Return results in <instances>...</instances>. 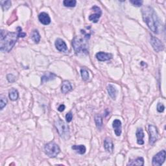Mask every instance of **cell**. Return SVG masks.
Wrapping results in <instances>:
<instances>
[{
  "label": "cell",
  "mask_w": 166,
  "mask_h": 166,
  "mask_svg": "<svg viewBox=\"0 0 166 166\" xmlns=\"http://www.w3.org/2000/svg\"><path fill=\"white\" fill-rule=\"evenodd\" d=\"M142 13L143 20L148 27L154 33L158 34L160 23L154 10L150 6H146L142 9Z\"/></svg>",
  "instance_id": "cell-1"
},
{
  "label": "cell",
  "mask_w": 166,
  "mask_h": 166,
  "mask_svg": "<svg viewBox=\"0 0 166 166\" xmlns=\"http://www.w3.org/2000/svg\"><path fill=\"white\" fill-rule=\"evenodd\" d=\"M18 38L19 37L18 33H5V31L1 30V37H0V49L1 51L6 53L10 52L15 46Z\"/></svg>",
  "instance_id": "cell-2"
},
{
  "label": "cell",
  "mask_w": 166,
  "mask_h": 166,
  "mask_svg": "<svg viewBox=\"0 0 166 166\" xmlns=\"http://www.w3.org/2000/svg\"><path fill=\"white\" fill-rule=\"evenodd\" d=\"M80 36H77L72 40V46L76 54L80 53L88 52V40L90 38V33H86L84 30H81Z\"/></svg>",
  "instance_id": "cell-3"
},
{
  "label": "cell",
  "mask_w": 166,
  "mask_h": 166,
  "mask_svg": "<svg viewBox=\"0 0 166 166\" xmlns=\"http://www.w3.org/2000/svg\"><path fill=\"white\" fill-rule=\"evenodd\" d=\"M55 127L56 129V131L59 135L62 138L67 140L69 137V129L68 125L62 121L61 119H58L55 123Z\"/></svg>",
  "instance_id": "cell-4"
},
{
  "label": "cell",
  "mask_w": 166,
  "mask_h": 166,
  "mask_svg": "<svg viewBox=\"0 0 166 166\" xmlns=\"http://www.w3.org/2000/svg\"><path fill=\"white\" fill-rule=\"evenodd\" d=\"M44 149L45 154L50 158L56 157L61 152V149L58 145L53 142H49L45 145Z\"/></svg>",
  "instance_id": "cell-5"
},
{
  "label": "cell",
  "mask_w": 166,
  "mask_h": 166,
  "mask_svg": "<svg viewBox=\"0 0 166 166\" xmlns=\"http://www.w3.org/2000/svg\"><path fill=\"white\" fill-rule=\"evenodd\" d=\"M165 151L162 150L159 152L153 158L152 164L153 166H160L164 164L165 160Z\"/></svg>",
  "instance_id": "cell-6"
},
{
  "label": "cell",
  "mask_w": 166,
  "mask_h": 166,
  "mask_svg": "<svg viewBox=\"0 0 166 166\" xmlns=\"http://www.w3.org/2000/svg\"><path fill=\"white\" fill-rule=\"evenodd\" d=\"M151 44L154 50L156 52L158 53L164 50V45L162 41L153 35H151Z\"/></svg>",
  "instance_id": "cell-7"
},
{
  "label": "cell",
  "mask_w": 166,
  "mask_h": 166,
  "mask_svg": "<svg viewBox=\"0 0 166 166\" xmlns=\"http://www.w3.org/2000/svg\"><path fill=\"white\" fill-rule=\"evenodd\" d=\"M149 143L153 145L156 142L158 138V132L157 128L154 125H150L149 126Z\"/></svg>",
  "instance_id": "cell-8"
},
{
  "label": "cell",
  "mask_w": 166,
  "mask_h": 166,
  "mask_svg": "<svg viewBox=\"0 0 166 166\" xmlns=\"http://www.w3.org/2000/svg\"><path fill=\"white\" fill-rule=\"evenodd\" d=\"M91 9H92L95 13L91 14V15L89 16V20L94 23H97L99 21V20L102 15L101 9L97 6L92 7Z\"/></svg>",
  "instance_id": "cell-9"
},
{
  "label": "cell",
  "mask_w": 166,
  "mask_h": 166,
  "mask_svg": "<svg viewBox=\"0 0 166 166\" xmlns=\"http://www.w3.org/2000/svg\"><path fill=\"white\" fill-rule=\"evenodd\" d=\"M55 47L58 51L61 52H66L68 51V46L66 42L61 38H57L55 41Z\"/></svg>",
  "instance_id": "cell-10"
},
{
  "label": "cell",
  "mask_w": 166,
  "mask_h": 166,
  "mask_svg": "<svg viewBox=\"0 0 166 166\" xmlns=\"http://www.w3.org/2000/svg\"><path fill=\"white\" fill-rule=\"evenodd\" d=\"M112 127L114 129L116 135L117 136H120L122 132V123L119 119H114L112 123Z\"/></svg>",
  "instance_id": "cell-11"
},
{
  "label": "cell",
  "mask_w": 166,
  "mask_h": 166,
  "mask_svg": "<svg viewBox=\"0 0 166 166\" xmlns=\"http://www.w3.org/2000/svg\"><path fill=\"white\" fill-rule=\"evenodd\" d=\"M95 56L99 61L104 62L110 60L112 58V55L111 53H108L100 51L97 53Z\"/></svg>",
  "instance_id": "cell-12"
},
{
  "label": "cell",
  "mask_w": 166,
  "mask_h": 166,
  "mask_svg": "<svg viewBox=\"0 0 166 166\" xmlns=\"http://www.w3.org/2000/svg\"><path fill=\"white\" fill-rule=\"evenodd\" d=\"M38 20H39L40 22L45 25V26H47V25L50 24L51 23V18L49 17V15L46 12H41L39 15H38Z\"/></svg>",
  "instance_id": "cell-13"
},
{
  "label": "cell",
  "mask_w": 166,
  "mask_h": 166,
  "mask_svg": "<svg viewBox=\"0 0 166 166\" xmlns=\"http://www.w3.org/2000/svg\"><path fill=\"white\" fill-rule=\"evenodd\" d=\"M104 147L108 153H112L113 151H114V144H113L112 141L110 138H109V137L105 138L104 140Z\"/></svg>",
  "instance_id": "cell-14"
},
{
  "label": "cell",
  "mask_w": 166,
  "mask_h": 166,
  "mask_svg": "<svg viewBox=\"0 0 166 166\" xmlns=\"http://www.w3.org/2000/svg\"><path fill=\"white\" fill-rule=\"evenodd\" d=\"M136 136L137 137V143L139 145H143L144 144V141H143V137H144V133L142 128H138L136 130Z\"/></svg>",
  "instance_id": "cell-15"
},
{
  "label": "cell",
  "mask_w": 166,
  "mask_h": 166,
  "mask_svg": "<svg viewBox=\"0 0 166 166\" xmlns=\"http://www.w3.org/2000/svg\"><path fill=\"white\" fill-rule=\"evenodd\" d=\"M72 90V86L71 83H70L68 80H64L62 83V87H61V91L62 94H66L69 91Z\"/></svg>",
  "instance_id": "cell-16"
},
{
  "label": "cell",
  "mask_w": 166,
  "mask_h": 166,
  "mask_svg": "<svg viewBox=\"0 0 166 166\" xmlns=\"http://www.w3.org/2000/svg\"><path fill=\"white\" fill-rule=\"evenodd\" d=\"M107 91L109 95L112 98V99L115 100L116 98V95H117L118 91L114 86H113L112 84H108L107 86Z\"/></svg>",
  "instance_id": "cell-17"
},
{
  "label": "cell",
  "mask_w": 166,
  "mask_h": 166,
  "mask_svg": "<svg viewBox=\"0 0 166 166\" xmlns=\"http://www.w3.org/2000/svg\"><path fill=\"white\" fill-rule=\"evenodd\" d=\"M56 77V75L55 73H45V75H44L41 78V82L43 84L45 82H48L49 80H53Z\"/></svg>",
  "instance_id": "cell-18"
},
{
  "label": "cell",
  "mask_w": 166,
  "mask_h": 166,
  "mask_svg": "<svg viewBox=\"0 0 166 166\" xmlns=\"http://www.w3.org/2000/svg\"><path fill=\"white\" fill-rule=\"evenodd\" d=\"M144 165V159L142 157H138L135 160H130L127 165H138L143 166Z\"/></svg>",
  "instance_id": "cell-19"
},
{
  "label": "cell",
  "mask_w": 166,
  "mask_h": 166,
  "mask_svg": "<svg viewBox=\"0 0 166 166\" xmlns=\"http://www.w3.org/2000/svg\"><path fill=\"white\" fill-rule=\"evenodd\" d=\"M72 149L73 150H75L77 153H78L80 154H84L86 153V147L84 146V145H75V146H73L72 147Z\"/></svg>",
  "instance_id": "cell-20"
},
{
  "label": "cell",
  "mask_w": 166,
  "mask_h": 166,
  "mask_svg": "<svg viewBox=\"0 0 166 166\" xmlns=\"http://www.w3.org/2000/svg\"><path fill=\"white\" fill-rule=\"evenodd\" d=\"M9 96L10 100L15 101L18 99L19 97L18 91L17 90L15 89V88H12V89L9 91Z\"/></svg>",
  "instance_id": "cell-21"
},
{
  "label": "cell",
  "mask_w": 166,
  "mask_h": 166,
  "mask_svg": "<svg viewBox=\"0 0 166 166\" xmlns=\"http://www.w3.org/2000/svg\"><path fill=\"white\" fill-rule=\"evenodd\" d=\"M31 38L36 44L39 43L40 40V35L37 30H34L32 32L31 34Z\"/></svg>",
  "instance_id": "cell-22"
},
{
  "label": "cell",
  "mask_w": 166,
  "mask_h": 166,
  "mask_svg": "<svg viewBox=\"0 0 166 166\" xmlns=\"http://www.w3.org/2000/svg\"><path fill=\"white\" fill-rule=\"evenodd\" d=\"M95 122L98 129H101L103 127V118L100 115H96L95 116Z\"/></svg>",
  "instance_id": "cell-23"
},
{
  "label": "cell",
  "mask_w": 166,
  "mask_h": 166,
  "mask_svg": "<svg viewBox=\"0 0 166 166\" xmlns=\"http://www.w3.org/2000/svg\"><path fill=\"white\" fill-rule=\"evenodd\" d=\"M80 75H81V77H82L83 80H88V79H89V77H90L89 73H88V71L86 68H81Z\"/></svg>",
  "instance_id": "cell-24"
},
{
  "label": "cell",
  "mask_w": 166,
  "mask_h": 166,
  "mask_svg": "<svg viewBox=\"0 0 166 166\" xmlns=\"http://www.w3.org/2000/svg\"><path fill=\"white\" fill-rule=\"evenodd\" d=\"M63 4L66 7H74L77 4V1L75 0H64Z\"/></svg>",
  "instance_id": "cell-25"
},
{
  "label": "cell",
  "mask_w": 166,
  "mask_h": 166,
  "mask_svg": "<svg viewBox=\"0 0 166 166\" xmlns=\"http://www.w3.org/2000/svg\"><path fill=\"white\" fill-rule=\"evenodd\" d=\"M0 3H1L2 9L4 11L9 10L10 7H11V1H1Z\"/></svg>",
  "instance_id": "cell-26"
},
{
  "label": "cell",
  "mask_w": 166,
  "mask_h": 166,
  "mask_svg": "<svg viewBox=\"0 0 166 166\" xmlns=\"http://www.w3.org/2000/svg\"><path fill=\"white\" fill-rule=\"evenodd\" d=\"M7 104V99L6 97L1 95V99H0V109H1V110L6 107Z\"/></svg>",
  "instance_id": "cell-27"
},
{
  "label": "cell",
  "mask_w": 166,
  "mask_h": 166,
  "mask_svg": "<svg viewBox=\"0 0 166 166\" xmlns=\"http://www.w3.org/2000/svg\"><path fill=\"white\" fill-rule=\"evenodd\" d=\"M130 2L134 6L137 7H140L142 6L143 4V1H140V0H130Z\"/></svg>",
  "instance_id": "cell-28"
},
{
  "label": "cell",
  "mask_w": 166,
  "mask_h": 166,
  "mask_svg": "<svg viewBox=\"0 0 166 166\" xmlns=\"http://www.w3.org/2000/svg\"><path fill=\"white\" fill-rule=\"evenodd\" d=\"M17 31H18V37L23 38L26 36V33H23L22 32V29L20 27H17Z\"/></svg>",
  "instance_id": "cell-29"
},
{
  "label": "cell",
  "mask_w": 166,
  "mask_h": 166,
  "mask_svg": "<svg viewBox=\"0 0 166 166\" xmlns=\"http://www.w3.org/2000/svg\"><path fill=\"white\" fill-rule=\"evenodd\" d=\"M72 119H73V114L71 112H69L68 113H67L66 115V121L68 123L71 122L72 121Z\"/></svg>",
  "instance_id": "cell-30"
},
{
  "label": "cell",
  "mask_w": 166,
  "mask_h": 166,
  "mask_svg": "<svg viewBox=\"0 0 166 166\" xmlns=\"http://www.w3.org/2000/svg\"><path fill=\"white\" fill-rule=\"evenodd\" d=\"M164 109H165V107H164V105L163 104L160 103H158V105H157V111L158 112H163L164 111Z\"/></svg>",
  "instance_id": "cell-31"
},
{
  "label": "cell",
  "mask_w": 166,
  "mask_h": 166,
  "mask_svg": "<svg viewBox=\"0 0 166 166\" xmlns=\"http://www.w3.org/2000/svg\"><path fill=\"white\" fill-rule=\"evenodd\" d=\"M65 109V105H61L58 108V110L59 112H63Z\"/></svg>",
  "instance_id": "cell-32"
}]
</instances>
